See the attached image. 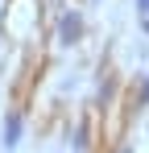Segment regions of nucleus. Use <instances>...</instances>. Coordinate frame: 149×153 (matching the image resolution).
Returning a JSON list of instances; mask_svg holds the SVG:
<instances>
[{
	"mask_svg": "<svg viewBox=\"0 0 149 153\" xmlns=\"http://www.w3.org/2000/svg\"><path fill=\"white\" fill-rule=\"evenodd\" d=\"M79 37H83V17H79V13H66L62 25H58V42H62V46H74Z\"/></svg>",
	"mask_w": 149,
	"mask_h": 153,
	"instance_id": "1",
	"label": "nucleus"
},
{
	"mask_svg": "<svg viewBox=\"0 0 149 153\" xmlns=\"http://www.w3.org/2000/svg\"><path fill=\"white\" fill-rule=\"evenodd\" d=\"M13 145H21V116L17 112L4 116V149H13Z\"/></svg>",
	"mask_w": 149,
	"mask_h": 153,
	"instance_id": "2",
	"label": "nucleus"
},
{
	"mask_svg": "<svg viewBox=\"0 0 149 153\" xmlns=\"http://www.w3.org/2000/svg\"><path fill=\"white\" fill-rule=\"evenodd\" d=\"M137 8H141V13H149V0H137Z\"/></svg>",
	"mask_w": 149,
	"mask_h": 153,
	"instance_id": "3",
	"label": "nucleus"
},
{
	"mask_svg": "<svg viewBox=\"0 0 149 153\" xmlns=\"http://www.w3.org/2000/svg\"><path fill=\"white\" fill-rule=\"evenodd\" d=\"M145 100H149V79H145Z\"/></svg>",
	"mask_w": 149,
	"mask_h": 153,
	"instance_id": "4",
	"label": "nucleus"
},
{
	"mask_svg": "<svg viewBox=\"0 0 149 153\" xmlns=\"http://www.w3.org/2000/svg\"><path fill=\"white\" fill-rule=\"evenodd\" d=\"M145 33H149V21H145Z\"/></svg>",
	"mask_w": 149,
	"mask_h": 153,
	"instance_id": "5",
	"label": "nucleus"
}]
</instances>
